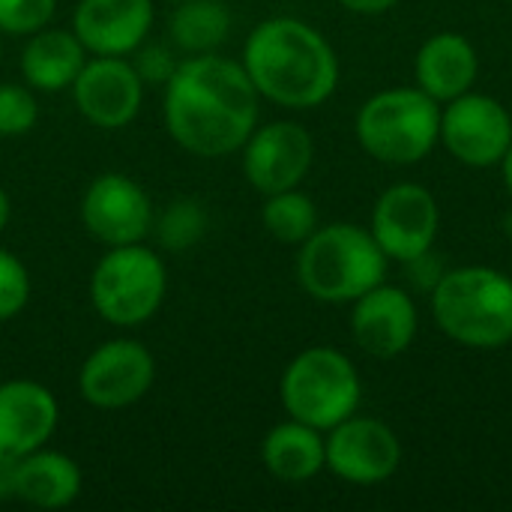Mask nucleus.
<instances>
[{
	"instance_id": "nucleus-19",
	"label": "nucleus",
	"mask_w": 512,
	"mask_h": 512,
	"mask_svg": "<svg viewBox=\"0 0 512 512\" xmlns=\"http://www.w3.org/2000/svg\"><path fill=\"white\" fill-rule=\"evenodd\" d=\"M84 63H87V48L81 45L75 30L42 27L27 36L18 69L27 87L42 93H60L72 87Z\"/></svg>"
},
{
	"instance_id": "nucleus-8",
	"label": "nucleus",
	"mask_w": 512,
	"mask_h": 512,
	"mask_svg": "<svg viewBox=\"0 0 512 512\" xmlns=\"http://www.w3.org/2000/svg\"><path fill=\"white\" fill-rule=\"evenodd\" d=\"M441 144L468 168H492L512 144L510 108L489 96L468 90L441 105Z\"/></svg>"
},
{
	"instance_id": "nucleus-12",
	"label": "nucleus",
	"mask_w": 512,
	"mask_h": 512,
	"mask_svg": "<svg viewBox=\"0 0 512 512\" xmlns=\"http://www.w3.org/2000/svg\"><path fill=\"white\" fill-rule=\"evenodd\" d=\"M243 153V174L249 186L261 195L297 189L312 162H315V141L309 129L297 120H273L264 126H255Z\"/></svg>"
},
{
	"instance_id": "nucleus-1",
	"label": "nucleus",
	"mask_w": 512,
	"mask_h": 512,
	"mask_svg": "<svg viewBox=\"0 0 512 512\" xmlns=\"http://www.w3.org/2000/svg\"><path fill=\"white\" fill-rule=\"evenodd\" d=\"M261 96L240 60L189 54L165 81L162 120L174 144L201 159L240 153L258 126Z\"/></svg>"
},
{
	"instance_id": "nucleus-3",
	"label": "nucleus",
	"mask_w": 512,
	"mask_h": 512,
	"mask_svg": "<svg viewBox=\"0 0 512 512\" xmlns=\"http://www.w3.org/2000/svg\"><path fill=\"white\" fill-rule=\"evenodd\" d=\"M438 330L471 351H498L512 342V279L486 264L444 270L429 291Z\"/></svg>"
},
{
	"instance_id": "nucleus-17",
	"label": "nucleus",
	"mask_w": 512,
	"mask_h": 512,
	"mask_svg": "<svg viewBox=\"0 0 512 512\" xmlns=\"http://www.w3.org/2000/svg\"><path fill=\"white\" fill-rule=\"evenodd\" d=\"M60 423L54 393L30 378L0 384V456L21 459L45 447Z\"/></svg>"
},
{
	"instance_id": "nucleus-30",
	"label": "nucleus",
	"mask_w": 512,
	"mask_h": 512,
	"mask_svg": "<svg viewBox=\"0 0 512 512\" xmlns=\"http://www.w3.org/2000/svg\"><path fill=\"white\" fill-rule=\"evenodd\" d=\"M339 6H345L354 15H384L390 12L399 0H336Z\"/></svg>"
},
{
	"instance_id": "nucleus-11",
	"label": "nucleus",
	"mask_w": 512,
	"mask_h": 512,
	"mask_svg": "<svg viewBox=\"0 0 512 512\" xmlns=\"http://www.w3.org/2000/svg\"><path fill=\"white\" fill-rule=\"evenodd\" d=\"M327 471L351 486L387 483L402 465L399 435L378 417L351 414L324 432Z\"/></svg>"
},
{
	"instance_id": "nucleus-26",
	"label": "nucleus",
	"mask_w": 512,
	"mask_h": 512,
	"mask_svg": "<svg viewBox=\"0 0 512 512\" xmlns=\"http://www.w3.org/2000/svg\"><path fill=\"white\" fill-rule=\"evenodd\" d=\"M57 0H0V33L30 36L51 24Z\"/></svg>"
},
{
	"instance_id": "nucleus-25",
	"label": "nucleus",
	"mask_w": 512,
	"mask_h": 512,
	"mask_svg": "<svg viewBox=\"0 0 512 512\" xmlns=\"http://www.w3.org/2000/svg\"><path fill=\"white\" fill-rule=\"evenodd\" d=\"M39 120V102L27 84H0V138L27 135Z\"/></svg>"
},
{
	"instance_id": "nucleus-34",
	"label": "nucleus",
	"mask_w": 512,
	"mask_h": 512,
	"mask_svg": "<svg viewBox=\"0 0 512 512\" xmlns=\"http://www.w3.org/2000/svg\"><path fill=\"white\" fill-rule=\"evenodd\" d=\"M168 3H180V0H168Z\"/></svg>"
},
{
	"instance_id": "nucleus-32",
	"label": "nucleus",
	"mask_w": 512,
	"mask_h": 512,
	"mask_svg": "<svg viewBox=\"0 0 512 512\" xmlns=\"http://www.w3.org/2000/svg\"><path fill=\"white\" fill-rule=\"evenodd\" d=\"M9 216H12V201H9L6 189L0 186V234H3V228L9 225Z\"/></svg>"
},
{
	"instance_id": "nucleus-6",
	"label": "nucleus",
	"mask_w": 512,
	"mask_h": 512,
	"mask_svg": "<svg viewBox=\"0 0 512 512\" xmlns=\"http://www.w3.org/2000/svg\"><path fill=\"white\" fill-rule=\"evenodd\" d=\"M279 399L288 417L327 432L357 414L363 381L348 354L330 345H312L285 366Z\"/></svg>"
},
{
	"instance_id": "nucleus-16",
	"label": "nucleus",
	"mask_w": 512,
	"mask_h": 512,
	"mask_svg": "<svg viewBox=\"0 0 512 512\" xmlns=\"http://www.w3.org/2000/svg\"><path fill=\"white\" fill-rule=\"evenodd\" d=\"M153 27V0H78L72 30L96 57H129Z\"/></svg>"
},
{
	"instance_id": "nucleus-21",
	"label": "nucleus",
	"mask_w": 512,
	"mask_h": 512,
	"mask_svg": "<svg viewBox=\"0 0 512 512\" xmlns=\"http://www.w3.org/2000/svg\"><path fill=\"white\" fill-rule=\"evenodd\" d=\"M84 486L81 468L60 450L39 447L18 459V489L15 501L36 510H63L78 501Z\"/></svg>"
},
{
	"instance_id": "nucleus-7",
	"label": "nucleus",
	"mask_w": 512,
	"mask_h": 512,
	"mask_svg": "<svg viewBox=\"0 0 512 512\" xmlns=\"http://www.w3.org/2000/svg\"><path fill=\"white\" fill-rule=\"evenodd\" d=\"M165 294V261L144 243L111 246L90 273V303L96 315L120 330L147 324L162 309Z\"/></svg>"
},
{
	"instance_id": "nucleus-31",
	"label": "nucleus",
	"mask_w": 512,
	"mask_h": 512,
	"mask_svg": "<svg viewBox=\"0 0 512 512\" xmlns=\"http://www.w3.org/2000/svg\"><path fill=\"white\" fill-rule=\"evenodd\" d=\"M498 168H501V180H504V186H507V192H510L512 198V144L510 150L504 153V159L498 162Z\"/></svg>"
},
{
	"instance_id": "nucleus-18",
	"label": "nucleus",
	"mask_w": 512,
	"mask_h": 512,
	"mask_svg": "<svg viewBox=\"0 0 512 512\" xmlns=\"http://www.w3.org/2000/svg\"><path fill=\"white\" fill-rule=\"evenodd\" d=\"M477 75H480L477 48L468 36H462L456 30L432 33L414 57L417 87L441 105L474 90Z\"/></svg>"
},
{
	"instance_id": "nucleus-10",
	"label": "nucleus",
	"mask_w": 512,
	"mask_h": 512,
	"mask_svg": "<svg viewBox=\"0 0 512 512\" xmlns=\"http://www.w3.org/2000/svg\"><path fill=\"white\" fill-rule=\"evenodd\" d=\"M156 381V360L138 339H108L78 369V393L99 411L141 402Z\"/></svg>"
},
{
	"instance_id": "nucleus-20",
	"label": "nucleus",
	"mask_w": 512,
	"mask_h": 512,
	"mask_svg": "<svg viewBox=\"0 0 512 512\" xmlns=\"http://www.w3.org/2000/svg\"><path fill=\"white\" fill-rule=\"evenodd\" d=\"M261 462L267 474L282 483H309L321 471H327L324 432L288 417L264 435Z\"/></svg>"
},
{
	"instance_id": "nucleus-13",
	"label": "nucleus",
	"mask_w": 512,
	"mask_h": 512,
	"mask_svg": "<svg viewBox=\"0 0 512 512\" xmlns=\"http://www.w3.org/2000/svg\"><path fill=\"white\" fill-rule=\"evenodd\" d=\"M81 222L84 231L108 249L144 243V237L153 231V204L132 177L105 171L84 189Z\"/></svg>"
},
{
	"instance_id": "nucleus-24",
	"label": "nucleus",
	"mask_w": 512,
	"mask_h": 512,
	"mask_svg": "<svg viewBox=\"0 0 512 512\" xmlns=\"http://www.w3.org/2000/svg\"><path fill=\"white\" fill-rule=\"evenodd\" d=\"M153 228H156V240L162 249L183 252L204 237L207 213L195 198H177L174 204H168V210L159 219L153 216Z\"/></svg>"
},
{
	"instance_id": "nucleus-22",
	"label": "nucleus",
	"mask_w": 512,
	"mask_h": 512,
	"mask_svg": "<svg viewBox=\"0 0 512 512\" xmlns=\"http://www.w3.org/2000/svg\"><path fill=\"white\" fill-rule=\"evenodd\" d=\"M231 30V12L222 0H180L171 15V36L186 54L216 51Z\"/></svg>"
},
{
	"instance_id": "nucleus-28",
	"label": "nucleus",
	"mask_w": 512,
	"mask_h": 512,
	"mask_svg": "<svg viewBox=\"0 0 512 512\" xmlns=\"http://www.w3.org/2000/svg\"><path fill=\"white\" fill-rule=\"evenodd\" d=\"M132 66H135V72L141 75L144 84H162V87H165V81L177 69V63H174V57H171L168 48L147 45V42L132 51Z\"/></svg>"
},
{
	"instance_id": "nucleus-23",
	"label": "nucleus",
	"mask_w": 512,
	"mask_h": 512,
	"mask_svg": "<svg viewBox=\"0 0 512 512\" xmlns=\"http://www.w3.org/2000/svg\"><path fill=\"white\" fill-rule=\"evenodd\" d=\"M261 225L273 240H279L285 246H300L315 234V228L321 222H318L315 201L306 192H300V186H297V189L264 195Z\"/></svg>"
},
{
	"instance_id": "nucleus-5",
	"label": "nucleus",
	"mask_w": 512,
	"mask_h": 512,
	"mask_svg": "<svg viewBox=\"0 0 512 512\" xmlns=\"http://www.w3.org/2000/svg\"><path fill=\"white\" fill-rule=\"evenodd\" d=\"M363 153L384 165H417L441 144V102L414 87L372 93L354 120Z\"/></svg>"
},
{
	"instance_id": "nucleus-9",
	"label": "nucleus",
	"mask_w": 512,
	"mask_h": 512,
	"mask_svg": "<svg viewBox=\"0 0 512 512\" xmlns=\"http://www.w3.org/2000/svg\"><path fill=\"white\" fill-rule=\"evenodd\" d=\"M372 237L384 249V255L396 264H408L432 252L441 231V207L438 198L420 183H393L387 186L369 222Z\"/></svg>"
},
{
	"instance_id": "nucleus-4",
	"label": "nucleus",
	"mask_w": 512,
	"mask_h": 512,
	"mask_svg": "<svg viewBox=\"0 0 512 512\" xmlns=\"http://www.w3.org/2000/svg\"><path fill=\"white\" fill-rule=\"evenodd\" d=\"M390 258L378 246L369 228L354 222L318 225L315 234L300 243L297 282L300 288L327 306H348L387 279Z\"/></svg>"
},
{
	"instance_id": "nucleus-33",
	"label": "nucleus",
	"mask_w": 512,
	"mask_h": 512,
	"mask_svg": "<svg viewBox=\"0 0 512 512\" xmlns=\"http://www.w3.org/2000/svg\"><path fill=\"white\" fill-rule=\"evenodd\" d=\"M0 54H3V33H0Z\"/></svg>"
},
{
	"instance_id": "nucleus-15",
	"label": "nucleus",
	"mask_w": 512,
	"mask_h": 512,
	"mask_svg": "<svg viewBox=\"0 0 512 512\" xmlns=\"http://www.w3.org/2000/svg\"><path fill=\"white\" fill-rule=\"evenodd\" d=\"M420 330V312L414 297L396 285H375L351 303V336L375 360L402 357Z\"/></svg>"
},
{
	"instance_id": "nucleus-14",
	"label": "nucleus",
	"mask_w": 512,
	"mask_h": 512,
	"mask_svg": "<svg viewBox=\"0 0 512 512\" xmlns=\"http://www.w3.org/2000/svg\"><path fill=\"white\" fill-rule=\"evenodd\" d=\"M69 90L78 114L96 129L129 126L144 102V81L126 57H87Z\"/></svg>"
},
{
	"instance_id": "nucleus-29",
	"label": "nucleus",
	"mask_w": 512,
	"mask_h": 512,
	"mask_svg": "<svg viewBox=\"0 0 512 512\" xmlns=\"http://www.w3.org/2000/svg\"><path fill=\"white\" fill-rule=\"evenodd\" d=\"M18 489V459L0 456V501H15Z\"/></svg>"
},
{
	"instance_id": "nucleus-2",
	"label": "nucleus",
	"mask_w": 512,
	"mask_h": 512,
	"mask_svg": "<svg viewBox=\"0 0 512 512\" xmlns=\"http://www.w3.org/2000/svg\"><path fill=\"white\" fill-rule=\"evenodd\" d=\"M240 63L261 99L291 111L318 108L339 87V57L333 45L318 27L291 15L255 24Z\"/></svg>"
},
{
	"instance_id": "nucleus-27",
	"label": "nucleus",
	"mask_w": 512,
	"mask_h": 512,
	"mask_svg": "<svg viewBox=\"0 0 512 512\" xmlns=\"http://www.w3.org/2000/svg\"><path fill=\"white\" fill-rule=\"evenodd\" d=\"M30 300V273L18 255L0 249V321H12Z\"/></svg>"
}]
</instances>
